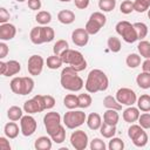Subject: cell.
Listing matches in <instances>:
<instances>
[{
    "mask_svg": "<svg viewBox=\"0 0 150 150\" xmlns=\"http://www.w3.org/2000/svg\"><path fill=\"white\" fill-rule=\"evenodd\" d=\"M77 73L79 71H76L70 66H67L66 68H63L60 76L61 87L68 91H73V93L80 91L84 87V82Z\"/></svg>",
    "mask_w": 150,
    "mask_h": 150,
    "instance_id": "3",
    "label": "cell"
},
{
    "mask_svg": "<svg viewBox=\"0 0 150 150\" xmlns=\"http://www.w3.org/2000/svg\"><path fill=\"white\" fill-rule=\"evenodd\" d=\"M107 46H108L109 50L112 52V53H118L122 48L121 40L116 36H109L108 40H107Z\"/></svg>",
    "mask_w": 150,
    "mask_h": 150,
    "instance_id": "34",
    "label": "cell"
},
{
    "mask_svg": "<svg viewBox=\"0 0 150 150\" xmlns=\"http://www.w3.org/2000/svg\"><path fill=\"white\" fill-rule=\"evenodd\" d=\"M27 5L32 11H39L42 6L41 0H27Z\"/></svg>",
    "mask_w": 150,
    "mask_h": 150,
    "instance_id": "46",
    "label": "cell"
},
{
    "mask_svg": "<svg viewBox=\"0 0 150 150\" xmlns=\"http://www.w3.org/2000/svg\"><path fill=\"white\" fill-rule=\"evenodd\" d=\"M36 128H38L36 120L32 115L27 114V115H23L21 117V120H20V129H21V134L25 137L32 136L36 131Z\"/></svg>",
    "mask_w": 150,
    "mask_h": 150,
    "instance_id": "12",
    "label": "cell"
},
{
    "mask_svg": "<svg viewBox=\"0 0 150 150\" xmlns=\"http://www.w3.org/2000/svg\"><path fill=\"white\" fill-rule=\"evenodd\" d=\"M77 97H79V108H81V109H87V108H89V107L91 105V103H93L91 96H90L89 94H87V93L79 94Z\"/></svg>",
    "mask_w": 150,
    "mask_h": 150,
    "instance_id": "38",
    "label": "cell"
},
{
    "mask_svg": "<svg viewBox=\"0 0 150 150\" xmlns=\"http://www.w3.org/2000/svg\"><path fill=\"white\" fill-rule=\"evenodd\" d=\"M62 121H63V124H64L66 128H68V129H76V128L81 127L87 121V115L82 110L71 109V110H68L63 115Z\"/></svg>",
    "mask_w": 150,
    "mask_h": 150,
    "instance_id": "6",
    "label": "cell"
},
{
    "mask_svg": "<svg viewBox=\"0 0 150 150\" xmlns=\"http://www.w3.org/2000/svg\"><path fill=\"white\" fill-rule=\"evenodd\" d=\"M89 1H90V0H74L75 6H76L79 9H86V8L89 6Z\"/></svg>",
    "mask_w": 150,
    "mask_h": 150,
    "instance_id": "50",
    "label": "cell"
},
{
    "mask_svg": "<svg viewBox=\"0 0 150 150\" xmlns=\"http://www.w3.org/2000/svg\"><path fill=\"white\" fill-rule=\"evenodd\" d=\"M116 7V0H98V8L103 13H109Z\"/></svg>",
    "mask_w": 150,
    "mask_h": 150,
    "instance_id": "37",
    "label": "cell"
},
{
    "mask_svg": "<svg viewBox=\"0 0 150 150\" xmlns=\"http://www.w3.org/2000/svg\"><path fill=\"white\" fill-rule=\"evenodd\" d=\"M89 148H90L91 150H105V149H107V145H105V143H104L103 139L96 137V138H93V139L90 141Z\"/></svg>",
    "mask_w": 150,
    "mask_h": 150,
    "instance_id": "43",
    "label": "cell"
},
{
    "mask_svg": "<svg viewBox=\"0 0 150 150\" xmlns=\"http://www.w3.org/2000/svg\"><path fill=\"white\" fill-rule=\"evenodd\" d=\"M142 70L150 74V59H145L142 62Z\"/></svg>",
    "mask_w": 150,
    "mask_h": 150,
    "instance_id": "51",
    "label": "cell"
},
{
    "mask_svg": "<svg viewBox=\"0 0 150 150\" xmlns=\"http://www.w3.org/2000/svg\"><path fill=\"white\" fill-rule=\"evenodd\" d=\"M45 97V103H46V109H52L54 105H55V98L52 96V95H43Z\"/></svg>",
    "mask_w": 150,
    "mask_h": 150,
    "instance_id": "47",
    "label": "cell"
},
{
    "mask_svg": "<svg viewBox=\"0 0 150 150\" xmlns=\"http://www.w3.org/2000/svg\"><path fill=\"white\" fill-rule=\"evenodd\" d=\"M59 1H61V2H69V1H71V0H59Z\"/></svg>",
    "mask_w": 150,
    "mask_h": 150,
    "instance_id": "52",
    "label": "cell"
},
{
    "mask_svg": "<svg viewBox=\"0 0 150 150\" xmlns=\"http://www.w3.org/2000/svg\"><path fill=\"white\" fill-rule=\"evenodd\" d=\"M134 27H135V30H136V34H137V38L138 40H144V38L148 35L149 33V29H148V26L144 23V22H135L134 23Z\"/></svg>",
    "mask_w": 150,
    "mask_h": 150,
    "instance_id": "36",
    "label": "cell"
},
{
    "mask_svg": "<svg viewBox=\"0 0 150 150\" xmlns=\"http://www.w3.org/2000/svg\"><path fill=\"white\" fill-rule=\"evenodd\" d=\"M16 2H23V1H26V0H15Z\"/></svg>",
    "mask_w": 150,
    "mask_h": 150,
    "instance_id": "54",
    "label": "cell"
},
{
    "mask_svg": "<svg viewBox=\"0 0 150 150\" xmlns=\"http://www.w3.org/2000/svg\"><path fill=\"white\" fill-rule=\"evenodd\" d=\"M53 145V139L49 136H40L35 139L34 148L36 150H50Z\"/></svg>",
    "mask_w": 150,
    "mask_h": 150,
    "instance_id": "21",
    "label": "cell"
},
{
    "mask_svg": "<svg viewBox=\"0 0 150 150\" xmlns=\"http://www.w3.org/2000/svg\"><path fill=\"white\" fill-rule=\"evenodd\" d=\"M137 108L143 112L150 111V95L143 94L139 97H137Z\"/></svg>",
    "mask_w": 150,
    "mask_h": 150,
    "instance_id": "26",
    "label": "cell"
},
{
    "mask_svg": "<svg viewBox=\"0 0 150 150\" xmlns=\"http://www.w3.org/2000/svg\"><path fill=\"white\" fill-rule=\"evenodd\" d=\"M63 104L69 110L79 108V97H77V95H75V94H68V95H66L64 98H63Z\"/></svg>",
    "mask_w": 150,
    "mask_h": 150,
    "instance_id": "30",
    "label": "cell"
},
{
    "mask_svg": "<svg viewBox=\"0 0 150 150\" xmlns=\"http://www.w3.org/2000/svg\"><path fill=\"white\" fill-rule=\"evenodd\" d=\"M19 132H21V129H19V125L12 121V122H8L5 124L4 127V134L6 137H8L9 139H14L18 137Z\"/></svg>",
    "mask_w": 150,
    "mask_h": 150,
    "instance_id": "20",
    "label": "cell"
},
{
    "mask_svg": "<svg viewBox=\"0 0 150 150\" xmlns=\"http://www.w3.org/2000/svg\"><path fill=\"white\" fill-rule=\"evenodd\" d=\"M116 33L123 39V41H125L127 43H134L138 40L134 23H130L129 21H118L115 26Z\"/></svg>",
    "mask_w": 150,
    "mask_h": 150,
    "instance_id": "7",
    "label": "cell"
},
{
    "mask_svg": "<svg viewBox=\"0 0 150 150\" xmlns=\"http://www.w3.org/2000/svg\"><path fill=\"white\" fill-rule=\"evenodd\" d=\"M105 22H107V18L103 14V12H94L90 14L84 28L89 33V35H95L101 30V28L105 25Z\"/></svg>",
    "mask_w": 150,
    "mask_h": 150,
    "instance_id": "8",
    "label": "cell"
},
{
    "mask_svg": "<svg viewBox=\"0 0 150 150\" xmlns=\"http://www.w3.org/2000/svg\"><path fill=\"white\" fill-rule=\"evenodd\" d=\"M43 66H45V60L41 55L38 54L29 56L27 61V69L32 76H39L43 70Z\"/></svg>",
    "mask_w": 150,
    "mask_h": 150,
    "instance_id": "13",
    "label": "cell"
},
{
    "mask_svg": "<svg viewBox=\"0 0 150 150\" xmlns=\"http://www.w3.org/2000/svg\"><path fill=\"white\" fill-rule=\"evenodd\" d=\"M9 12L5 8V7H1L0 8V23H6L8 22L9 20Z\"/></svg>",
    "mask_w": 150,
    "mask_h": 150,
    "instance_id": "45",
    "label": "cell"
},
{
    "mask_svg": "<svg viewBox=\"0 0 150 150\" xmlns=\"http://www.w3.org/2000/svg\"><path fill=\"white\" fill-rule=\"evenodd\" d=\"M120 121V115L118 110L115 109H107L103 114V122L110 125H116Z\"/></svg>",
    "mask_w": 150,
    "mask_h": 150,
    "instance_id": "22",
    "label": "cell"
},
{
    "mask_svg": "<svg viewBox=\"0 0 150 150\" xmlns=\"http://www.w3.org/2000/svg\"><path fill=\"white\" fill-rule=\"evenodd\" d=\"M23 111L26 114H29V115H33V114H36V112H41L43 110H47L46 109V103H45V97L43 95H35L34 97H32L30 100L26 101L23 103Z\"/></svg>",
    "mask_w": 150,
    "mask_h": 150,
    "instance_id": "10",
    "label": "cell"
},
{
    "mask_svg": "<svg viewBox=\"0 0 150 150\" xmlns=\"http://www.w3.org/2000/svg\"><path fill=\"white\" fill-rule=\"evenodd\" d=\"M43 124L48 136L54 143H62L66 139V128L62 125L61 116L56 111H49L43 116Z\"/></svg>",
    "mask_w": 150,
    "mask_h": 150,
    "instance_id": "1",
    "label": "cell"
},
{
    "mask_svg": "<svg viewBox=\"0 0 150 150\" xmlns=\"http://www.w3.org/2000/svg\"><path fill=\"white\" fill-rule=\"evenodd\" d=\"M138 124L144 129H150V114L149 112H143L138 117Z\"/></svg>",
    "mask_w": 150,
    "mask_h": 150,
    "instance_id": "44",
    "label": "cell"
},
{
    "mask_svg": "<svg viewBox=\"0 0 150 150\" xmlns=\"http://www.w3.org/2000/svg\"><path fill=\"white\" fill-rule=\"evenodd\" d=\"M29 39L32 43L34 45H42L43 42V36H42V26H36L33 27L30 33H29Z\"/></svg>",
    "mask_w": 150,
    "mask_h": 150,
    "instance_id": "24",
    "label": "cell"
},
{
    "mask_svg": "<svg viewBox=\"0 0 150 150\" xmlns=\"http://www.w3.org/2000/svg\"><path fill=\"white\" fill-rule=\"evenodd\" d=\"M69 48V45H68V42L66 41V40H57L55 43H54V46H53V53L54 54H56V55H61L66 49H68Z\"/></svg>",
    "mask_w": 150,
    "mask_h": 150,
    "instance_id": "40",
    "label": "cell"
},
{
    "mask_svg": "<svg viewBox=\"0 0 150 150\" xmlns=\"http://www.w3.org/2000/svg\"><path fill=\"white\" fill-rule=\"evenodd\" d=\"M57 20L63 25H70L75 21V13L70 9H62L57 13Z\"/></svg>",
    "mask_w": 150,
    "mask_h": 150,
    "instance_id": "23",
    "label": "cell"
},
{
    "mask_svg": "<svg viewBox=\"0 0 150 150\" xmlns=\"http://www.w3.org/2000/svg\"><path fill=\"white\" fill-rule=\"evenodd\" d=\"M87 125L90 130H100L101 125H102V117L100 116V114L97 112H91L87 116Z\"/></svg>",
    "mask_w": 150,
    "mask_h": 150,
    "instance_id": "19",
    "label": "cell"
},
{
    "mask_svg": "<svg viewBox=\"0 0 150 150\" xmlns=\"http://www.w3.org/2000/svg\"><path fill=\"white\" fill-rule=\"evenodd\" d=\"M11 90L16 94V95H28L33 91L34 89V80L29 76H19V77H14L12 79L11 83H9Z\"/></svg>",
    "mask_w": 150,
    "mask_h": 150,
    "instance_id": "5",
    "label": "cell"
},
{
    "mask_svg": "<svg viewBox=\"0 0 150 150\" xmlns=\"http://www.w3.org/2000/svg\"><path fill=\"white\" fill-rule=\"evenodd\" d=\"M88 135L83 130H75L70 135V144L75 150H84L88 146Z\"/></svg>",
    "mask_w": 150,
    "mask_h": 150,
    "instance_id": "14",
    "label": "cell"
},
{
    "mask_svg": "<svg viewBox=\"0 0 150 150\" xmlns=\"http://www.w3.org/2000/svg\"><path fill=\"white\" fill-rule=\"evenodd\" d=\"M120 11H121L122 14H125V15L132 13L135 11L134 9V1H131V0H124V1H122V4L120 5Z\"/></svg>",
    "mask_w": 150,
    "mask_h": 150,
    "instance_id": "42",
    "label": "cell"
},
{
    "mask_svg": "<svg viewBox=\"0 0 150 150\" xmlns=\"http://www.w3.org/2000/svg\"><path fill=\"white\" fill-rule=\"evenodd\" d=\"M141 55L139 54H136V53H131L127 56L125 59V63L129 68L134 69V68H137L138 66H141Z\"/></svg>",
    "mask_w": 150,
    "mask_h": 150,
    "instance_id": "35",
    "label": "cell"
},
{
    "mask_svg": "<svg viewBox=\"0 0 150 150\" xmlns=\"http://www.w3.org/2000/svg\"><path fill=\"white\" fill-rule=\"evenodd\" d=\"M21 70V64L16 60H9V61H0V73L4 76H14L19 74Z\"/></svg>",
    "mask_w": 150,
    "mask_h": 150,
    "instance_id": "15",
    "label": "cell"
},
{
    "mask_svg": "<svg viewBox=\"0 0 150 150\" xmlns=\"http://www.w3.org/2000/svg\"><path fill=\"white\" fill-rule=\"evenodd\" d=\"M103 107L107 109H115L118 111L122 109V104L116 100V97H114L111 95H107L103 98Z\"/></svg>",
    "mask_w": 150,
    "mask_h": 150,
    "instance_id": "27",
    "label": "cell"
},
{
    "mask_svg": "<svg viewBox=\"0 0 150 150\" xmlns=\"http://www.w3.org/2000/svg\"><path fill=\"white\" fill-rule=\"evenodd\" d=\"M141 112H139V109L137 107H134V105H129L127 109L123 110V114H122V117L124 120V122L127 123H135L138 121V117H139Z\"/></svg>",
    "mask_w": 150,
    "mask_h": 150,
    "instance_id": "18",
    "label": "cell"
},
{
    "mask_svg": "<svg viewBox=\"0 0 150 150\" xmlns=\"http://www.w3.org/2000/svg\"><path fill=\"white\" fill-rule=\"evenodd\" d=\"M109 87V79L101 69H91L87 76L84 88L89 94L105 91Z\"/></svg>",
    "mask_w": 150,
    "mask_h": 150,
    "instance_id": "2",
    "label": "cell"
},
{
    "mask_svg": "<svg viewBox=\"0 0 150 150\" xmlns=\"http://www.w3.org/2000/svg\"><path fill=\"white\" fill-rule=\"evenodd\" d=\"M109 150H123L124 149V142L118 137H111L108 144Z\"/></svg>",
    "mask_w": 150,
    "mask_h": 150,
    "instance_id": "41",
    "label": "cell"
},
{
    "mask_svg": "<svg viewBox=\"0 0 150 150\" xmlns=\"http://www.w3.org/2000/svg\"><path fill=\"white\" fill-rule=\"evenodd\" d=\"M35 20L40 26H47L52 21V14L47 11H39L35 15Z\"/></svg>",
    "mask_w": 150,
    "mask_h": 150,
    "instance_id": "32",
    "label": "cell"
},
{
    "mask_svg": "<svg viewBox=\"0 0 150 150\" xmlns=\"http://www.w3.org/2000/svg\"><path fill=\"white\" fill-rule=\"evenodd\" d=\"M7 138L8 137H6V136L0 137V150H11V144Z\"/></svg>",
    "mask_w": 150,
    "mask_h": 150,
    "instance_id": "48",
    "label": "cell"
},
{
    "mask_svg": "<svg viewBox=\"0 0 150 150\" xmlns=\"http://www.w3.org/2000/svg\"><path fill=\"white\" fill-rule=\"evenodd\" d=\"M8 52H9L8 46H7L4 41H1V42H0V59H1V60L5 59V57L7 56V54H8Z\"/></svg>",
    "mask_w": 150,
    "mask_h": 150,
    "instance_id": "49",
    "label": "cell"
},
{
    "mask_svg": "<svg viewBox=\"0 0 150 150\" xmlns=\"http://www.w3.org/2000/svg\"><path fill=\"white\" fill-rule=\"evenodd\" d=\"M100 134L104 138H109L110 139L116 134V125H110V124H107V123L103 122L101 128H100Z\"/></svg>",
    "mask_w": 150,
    "mask_h": 150,
    "instance_id": "31",
    "label": "cell"
},
{
    "mask_svg": "<svg viewBox=\"0 0 150 150\" xmlns=\"http://www.w3.org/2000/svg\"><path fill=\"white\" fill-rule=\"evenodd\" d=\"M148 18H149V19H150V8H149V9H148Z\"/></svg>",
    "mask_w": 150,
    "mask_h": 150,
    "instance_id": "53",
    "label": "cell"
},
{
    "mask_svg": "<svg viewBox=\"0 0 150 150\" xmlns=\"http://www.w3.org/2000/svg\"><path fill=\"white\" fill-rule=\"evenodd\" d=\"M60 56L62 57V61L64 64L70 66L71 68H74L79 73L87 68V60L84 59L83 54L79 50L68 48Z\"/></svg>",
    "mask_w": 150,
    "mask_h": 150,
    "instance_id": "4",
    "label": "cell"
},
{
    "mask_svg": "<svg viewBox=\"0 0 150 150\" xmlns=\"http://www.w3.org/2000/svg\"><path fill=\"white\" fill-rule=\"evenodd\" d=\"M22 116H23V111L18 105H12L7 110V117H8L9 121H14V122L15 121H20Z\"/></svg>",
    "mask_w": 150,
    "mask_h": 150,
    "instance_id": "28",
    "label": "cell"
},
{
    "mask_svg": "<svg viewBox=\"0 0 150 150\" xmlns=\"http://www.w3.org/2000/svg\"><path fill=\"white\" fill-rule=\"evenodd\" d=\"M128 137L131 139L135 146L143 148L148 143V134L139 124H131L128 129Z\"/></svg>",
    "mask_w": 150,
    "mask_h": 150,
    "instance_id": "9",
    "label": "cell"
},
{
    "mask_svg": "<svg viewBox=\"0 0 150 150\" xmlns=\"http://www.w3.org/2000/svg\"><path fill=\"white\" fill-rule=\"evenodd\" d=\"M16 35V28L13 23L6 22V23H0V40L1 41H8L14 39Z\"/></svg>",
    "mask_w": 150,
    "mask_h": 150,
    "instance_id": "17",
    "label": "cell"
},
{
    "mask_svg": "<svg viewBox=\"0 0 150 150\" xmlns=\"http://www.w3.org/2000/svg\"><path fill=\"white\" fill-rule=\"evenodd\" d=\"M150 8V0H135L134 9L137 13H144Z\"/></svg>",
    "mask_w": 150,
    "mask_h": 150,
    "instance_id": "39",
    "label": "cell"
},
{
    "mask_svg": "<svg viewBox=\"0 0 150 150\" xmlns=\"http://www.w3.org/2000/svg\"><path fill=\"white\" fill-rule=\"evenodd\" d=\"M138 54L144 59H150V42L145 40H141L137 45Z\"/></svg>",
    "mask_w": 150,
    "mask_h": 150,
    "instance_id": "33",
    "label": "cell"
},
{
    "mask_svg": "<svg viewBox=\"0 0 150 150\" xmlns=\"http://www.w3.org/2000/svg\"><path fill=\"white\" fill-rule=\"evenodd\" d=\"M46 64L49 69H59L62 64H63V61H62V57L60 55H56V54H53L50 56L47 57V61H46Z\"/></svg>",
    "mask_w": 150,
    "mask_h": 150,
    "instance_id": "29",
    "label": "cell"
},
{
    "mask_svg": "<svg viewBox=\"0 0 150 150\" xmlns=\"http://www.w3.org/2000/svg\"><path fill=\"white\" fill-rule=\"evenodd\" d=\"M71 41L77 47H84L89 42V33L86 28H76L71 32Z\"/></svg>",
    "mask_w": 150,
    "mask_h": 150,
    "instance_id": "16",
    "label": "cell"
},
{
    "mask_svg": "<svg viewBox=\"0 0 150 150\" xmlns=\"http://www.w3.org/2000/svg\"><path fill=\"white\" fill-rule=\"evenodd\" d=\"M116 100L122 104V105H134L137 102V95L131 88L122 87L116 91Z\"/></svg>",
    "mask_w": 150,
    "mask_h": 150,
    "instance_id": "11",
    "label": "cell"
},
{
    "mask_svg": "<svg viewBox=\"0 0 150 150\" xmlns=\"http://www.w3.org/2000/svg\"><path fill=\"white\" fill-rule=\"evenodd\" d=\"M136 83L141 89H150V74L142 71L136 76Z\"/></svg>",
    "mask_w": 150,
    "mask_h": 150,
    "instance_id": "25",
    "label": "cell"
}]
</instances>
